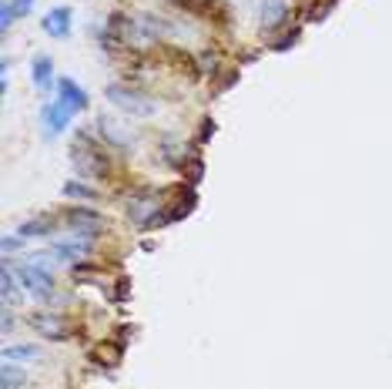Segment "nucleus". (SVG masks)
Listing matches in <instances>:
<instances>
[{"label":"nucleus","mask_w":392,"mask_h":389,"mask_svg":"<svg viewBox=\"0 0 392 389\" xmlns=\"http://www.w3.org/2000/svg\"><path fill=\"white\" fill-rule=\"evenodd\" d=\"M74 108L71 104H64V101H51V104H44L40 108V128H44V135L47 138H57L60 131H67V124L74 121Z\"/></svg>","instance_id":"nucleus-4"},{"label":"nucleus","mask_w":392,"mask_h":389,"mask_svg":"<svg viewBox=\"0 0 392 389\" xmlns=\"http://www.w3.org/2000/svg\"><path fill=\"white\" fill-rule=\"evenodd\" d=\"M20 289L31 292L38 302H54V258L51 255H34L27 265L17 269Z\"/></svg>","instance_id":"nucleus-1"},{"label":"nucleus","mask_w":392,"mask_h":389,"mask_svg":"<svg viewBox=\"0 0 392 389\" xmlns=\"http://www.w3.org/2000/svg\"><path fill=\"white\" fill-rule=\"evenodd\" d=\"M71 20H74V14H71V7H54L47 17H44V31L51 34V38L64 40L67 34H71Z\"/></svg>","instance_id":"nucleus-10"},{"label":"nucleus","mask_w":392,"mask_h":389,"mask_svg":"<svg viewBox=\"0 0 392 389\" xmlns=\"http://www.w3.org/2000/svg\"><path fill=\"white\" fill-rule=\"evenodd\" d=\"M54 229H57L54 218H31V222L20 225L17 235H24V238H44V235H51Z\"/></svg>","instance_id":"nucleus-13"},{"label":"nucleus","mask_w":392,"mask_h":389,"mask_svg":"<svg viewBox=\"0 0 392 389\" xmlns=\"http://www.w3.org/2000/svg\"><path fill=\"white\" fill-rule=\"evenodd\" d=\"M0 282H3V306H14L17 302V272H10V265H3L0 272Z\"/></svg>","instance_id":"nucleus-15"},{"label":"nucleus","mask_w":392,"mask_h":389,"mask_svg":"<svg viewBox=\"0 0 392 389\" xmlns=\"http://www.w3.org/2000/svg\"><path fill=\"white\" fill-rule=\"evenodd\" d=\"M27 326H34L47 339H67V322L60 315H54V312H31L27 315Z\"/></svg>","instance_id":"nucleus-7"},{"label":"nucleus","mask_w":392,"mask_h":389,"mask_svg":"<svg viewBox=\"0 0 392 389\" xmlns=\"http://www.w3.org/2000/svg\"><path fill=\"white\" fill-rule=\"evenodd\" d=\"M31 7H34V0H3V7H0V27L10 31L14 20L31 14Z\"/></svg>","instance_id":"nucleus-12"},{"label":"nucleus","mask_w":392,"mask_h":389,"mask_svg":"<svg viewBox=\"0 0 392 389\" xmlns=\"http://www.w3.org/2000/svg\"><path fill=\"white\" fill-rule=\"evenodd\" d=\"M10 326H14V319H10V312L3 309V332H10Z\"/></svg>","instance_id":"nucleus-19"},{"label":"nucleus","mask_w":392,"mask_h":389,"mask_svg":"<svg viewBox=\"0 0 392 389\" xmlns=\"http://www.w3.org/2000/svg\"><path fill=\"white\" fill-rule=\"evenodd\" d=\"M64 194H67V198H77V201H91V198H97V194H94L88 185H81V181H67V185H64Z\"/></svg>","instance_id":"nucleus-17"},{"label":"nucleus","mask_w":392,"mask_h":389,"mask_svg":"<svg viewBox=\"0 0 392 389\" xmlns=\"http://www.w3.org/2000/svg\"><path fill=\"white\" fill-rule=\"evenodd\" d=\"M97 128H101L104 141H111L117 148H134V141H138V135L131 131L121 117H114V115H101L97 117Z\"/></svg>","instance_id":"nucleus-5"},{"label":"nucleus","mask_w":392,"mask_h":389,"mask_svg":"<svg viewBox=\"0 0 392 389\" xmlns=\"http://www.w3.org/2000/svg\"><path fill=\"white\" fill-rule=\"evenodd\" d=\"M57 101L71 104L74 111H84V108L91 104V101H88V91H84L74 78H57Z\"/></svg>","instance_id":"nucleus-8"},{"label":"nucleus","mask_w":392,"mask_h":389,"mask_svg":"<svg viewBox=\"0 0 392 389\" xmlns=\"http://www.w3.org/2000/svg\"><path fill=\"white\" fill-rule=\"evenodd\" d=\"M104 97L111 101L121 115H131V117H151L158 111L154 97L141 94V91H134V88H124V84H108V88H104Z\"/></svg>","instance_id":"nucleus-2"},{"label":"nucleus","mask_w":392,"mask_h":389,"mask_svg":"<svg viewBox=\"0 0 392 389\" xmlns=\"http://www.w3.org/2000/svg\"><path fill=\"white\" fill-rule=\"evenodd\" d=\"M20 242H24V235H7V238H3V252H7V255L17 252Z\"/></svg>","instance_id":"nucleus-18"},{"label":"nucleus","mask_w":392,"mask_h":389,"mask_svg":"<svg viewBox=\"0 0 392 389\" xmlns=\"http://www.w3.org/2000/svg\"><path fill=\"white\" fill-rule=\"evenodd\" d=\"M231 3H242V7H245V3H252V0H231Z\"/></svg>","instance_id":"nucleus-20"},{"label":"nucleus","mask_w":392,"mask_h":389,"mask_svg":"<svg viewBox=\"0 0 392 389\" xmlns=\"http://www.w3.org/2000/svg\"><path fill=\"white\" fill-rule=\"evenodd\" d=\"M288 17V7H285V0H261V10H259V24L265 31H272V27H279L281 20Z\"/></svg>","instance_id":"nucleus-11"},{"label":"nucleus","mask_w":392,"mask_h":389,"mask_svg":"<svg viewBox=\"0 0 392 389\" xmlns=\"http://www.w3.org/2000/svg\"><path fill=\"white\" fill-rule=\"evenodd\" d=\"M91 242L94 238H84V235H74V238H64V242H54L51 249H47V255L51 258H57V262H74L77 265V258L91 249Z\"/></svg>","instance_id":"nucleus-6"},{"label":"nucleus","mask_w":392,"mask_h":389,"mask_svg":"<svg viewBox=\"0 0 392 389\" xmlns=\"http://www.w3.org/2000/svg\"><path fill=\"white\" fill-rule=\"evenodd\" d=\"M71 161H74V172L81 178H104L108 168H111L108 158L101 155V148H97L88 135H81L74 144H71Z\"/></svg>","instance_id":"nucleus-3"},{"label":"nucleus","mask_w":392,"mask_h":389,"mask_svg":"<svg viewBox=\"0 0 392 389\" xmlns=\"http://www.w3.org/2000/svg\"><path fill=\"white\" fill-rule=\"evenodd\" d=\"M0 379H3V389H20L24 383H27L24 370H17V366L7 363V359H3V372H0Z\"/></svg>","instance_id":"nucleus-16"},{"label":"nucleus","mask_w":392,"mask_h":389,"mask_svg":"<svg viewBox=\"0 0 392 389\" xmlns=\"http://www.w3.org/2000/svg\"><path fill=\"white\" fill-rule=\"evenodd\" d=\"M3 359H7V363H31V359H40V349L31 346V342H24V346H7V349H3Z\"/></svg>","instance_id":"nucleus-14"},{"label":"nucleus","mask_w":392,"mask_h":389,"mask_svg":"<svg viewBox=\"0 0 392 389\" xmlns=\"http://www.w3.org/2000/svg\"><path fill=\"white\" fill-rule=\"evenodd\" d=\"M31 78H34V84H38V91H57V78H54V60L44 58V54H38V58L31 60Z\"/></svg>","instance_id":"nucleus-9"}]
</instances>
